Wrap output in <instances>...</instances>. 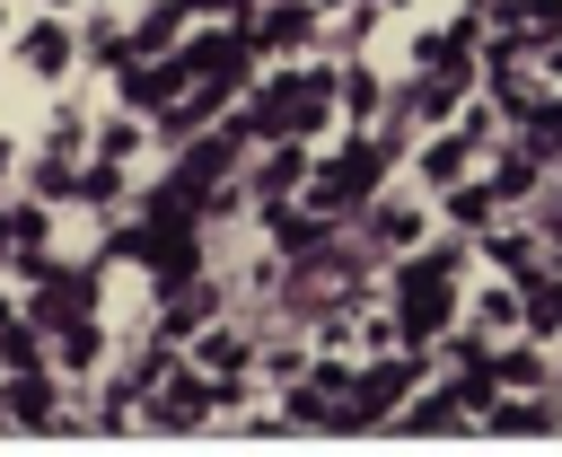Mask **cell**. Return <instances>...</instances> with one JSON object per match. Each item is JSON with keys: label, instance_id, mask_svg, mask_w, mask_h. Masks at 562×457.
Here are the masks:
<instances>
[{"label": "cell", "instance_id": "cell-1", "mask_svg": "<svg viewBox=\"0 0 562 457\" xmlns=\"http://www.w3.org/2000/svg\"><path fill=\"white\" fill-rule=\"evenodd\" d=\"M474 325L483 334H518V290H474Z\"/></svg>", "mask_w": 562, "mask_h": 457}]
</instances>
